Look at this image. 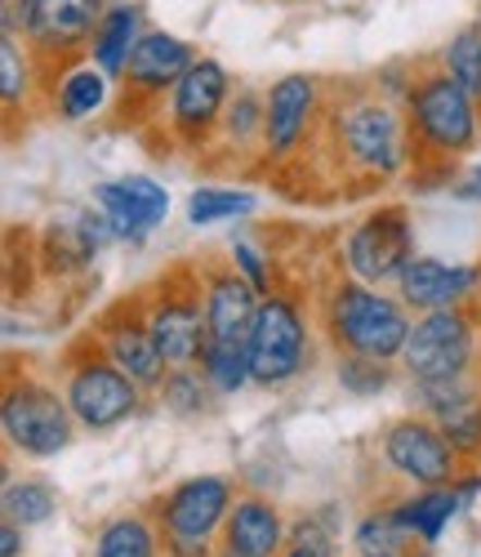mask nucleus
Segmentation results:
<instances>
[{
    "label": "nucleus",
    "mask_w": 481,
    "mask_h": 557,
    "mask_svg": "<svg viewBox=\"0 0 481 557\" xmlns=\"http://www.w3.org/2000/svg\"><path fill=\"white\" fill-rule=\"evenodd\" d=\"M415 317L402 295H383L366 282H340L325 299V335L340 352L374 357V361H402Z\"/></svg>",
    "instance_id": "obj_1"
},
{
    "label": "nucleus",
    "mask_w": 481,
    "mask_h": 557,
    "mask_svg": "<svg viewBox=\"0 0 481 557\" xmlns=\"http://www.w3.org/2000/svg\"><path fill=\"white\" fill-rule=\"evenodd\" d=\"M330 134H334L340 157L374 178L402 174L415 157V134H410L406 108H397L383 95H366V89H357L344 108H330Z\"/></svg>",
    "instance_id": "obj_2"
},
{
    "label": "nucleus",
    "mask_w": 481,
    "mask_h": 557,
    "mask_svg": "<svg viewBox=\"0 0 481 557\" xmlns=\"http://www.w3.org/2000/svg\"><path fill=\"white\" fill-rule=\"evenodd\" d=\"M402 108H406L415 144L446 165L455 157H468L481 144V108L442 63L410 76Z\"/></svg>",
    "instance_id": "obj_3"
},
{
    "label": "nucleus",
    "mask_w": 481,
    "mask_h": 557,
    "mask_svg": "<svg viewBox=\"0 0 481 557\" xmlns=\"http://www.w3.org/2000/svg\"><path fill=\"white\" fill-rule=\"evenodd\" d=\"M108 14V0H10L5 32L23 36V45L40 63H67L89 40Z\"/></svg>",
    "instance_id": "obj_4"
},
{
    "label": "nucleus",
    "mask_w": 481,
    "mask_h": 557,
    "mask_svg": "<svg viewBox=\"0 0 481 557\" xmlns=\"http://www.w3.org/2000/svg\"><path fill=\"white\" fill-rule=\"evenodd\" d=\"M0 429H5V442L18 455L54 459L72 446L81 424H76L63 388L23 375V380H10V388H5V401H0Z\"/></svg>",
    "instance_id": "obj_5"
},
{
    "label": "nucleus",
    "mask_w": 481,
    "mask_h": 557,
    "mask_svg": "<svg viewBox=\"0 0 481 557\" xmlns=\"http://www.w3.org/2000/svg\"><path fill=\"white\" fill-rule=\"evenodd\" d=\"M402 370L410 384H432V380H472L477 370V321L464 308H437V312H419Z\"/></svg>",
    "instance_id": "obj_6"
},
{
    "label": "nucleus",
    "mask_w": 481,
    "mask_h": 557,
    "mask_svg": "<svg viewBox=\"0 0 481 557\" xmlns=\"http://www.w3.org/2000/svg\"><path fill=\"white\" fill-rule=\"evenodd\" d=\"M63 397L85 433H112L143 410V384H134L103 348L67 361Z\"/></svg>",
    "instance_id": "obj_7"
},
{
    "label": "nucleus",
    "mask_w": 481,
    "mask_h": 557,
    "mask_svg": "<svg viewBox=\"0 0 481 557\" xmlns=\"http://www.w3.org/2000/svg\"><path fill=\"white\" fill-rule=\"evenodd\" d=\"M312 357V335L308 317L295 295L272 290L263 295L255 335H250V375L259 388H285L291 380L304 375V366Z\"/></svg>",
    "instance_id": "obj_8"
},
{
    "label": "nucleus",
    "mask_w": 481,
    "mask_h": 557,
    "mask_svg": "<svg viewBox=\"0 0 481 557\" xmlns=\"http://www.w3.org/2000/svg\"><path fill=\"white\" fill-rule=\"evenodd\" d=\"M415 227L402 206H379L366 219H357L344 237V263L353 272V282L366 286H397L402 268L415 259Z\"/></svg>",
    "instance_id": "obj_9"
},
{
    "label": "nucleus",
    "mask_w": 481,
    "mask_h": 557,
    "mask_svg": "<svg viewBox=\"0 0 481 557\" xmlns=\"http://www.w3.org/2000/svg\"><path fill=\"white\" fill-rule=\"evenodd\" d=\"M383 463H388L402 482H410L415 491L446 486L464 469L459 450L451 446L442 424L428 420V414H402V420L388 424V433H383Z\"/></svg>",
    "instance_id": "obj_10"
},
{
    "label": "nucleus",
    "mask_w": 481,
    "mask_h": 557,
    "mask_svg": "<svg viewBox=\"0 0 481 557\" xmlns=\"http://www.w3.org/2000/svg\"><path fill=\"white\" fill-rule=\"evenodd\" d=\"M143 317L152 326L157 348L165 352L170 366H201L210 331H206V290L197 286H174L165 282L148 304H143Z\"/></svg>",
    "instance_id": "obj_11"
},
{
    "label": "nucleus",
    "mask_w": 481,
    "mask_h": 557,
    "mask_svg": "<svg viewBox=\"0 0 481 557\" xmlns=\"http://www.w3.org/2000/svg\"><path fill=\"white\" fill-rule=\"evenodd\" d=\"M321 112H325V99H321L317 76L285 72L281 81H272L268 95H263V152L272 161L295 157Z\"/></svg>",
    "instance_id": "obj_12"
},
{
    "label": "nucleus",
    "mask_w": 481,
    "mask_h": 557,
    "mask_svg": "<svg viewBox=\"0 0 481 557\" xmlns=\"http://www.w3.org/2000/svg\"><path fill=\"white\" fill-rule=\"evenodd\" d=\"M232 99V76L219 59H197L187 76L170 89V125L183 144H201L206 134L219 129Z\"/></svg>",
    "instance_id": "obj_13"
},
{
    "label": "nucleus",
    "mask_w": 481,
    "mask_h": 557,
    "mask_svg": "<svg viewBox=\"0 0 481 557\" xmlns=\"http://www.w3.org/2000/svg\"><path fill=\"white\" fill-rule=\"evenodd\" d=\"M236 491L227 478L219 473H201V478H187L178 482L161 504H157V518L165 535H187V540H214L232 513Z\"/></svg>",
    "instance_id": "obj_14"
},
{
    "label": "nucleus",
    "mask_w": 481,
    "mask_h": 557,
    "mask_svg": "<svg viewBox=\"0 0 481 557\" xmlns=\"http://www.w3.org/2000/svg\"><path fill=\"white\" fill-rule=\"evenodd\" d=\"M201 290H206V331H210L206 348H250L263 295L236 268H210Z\"/></svg>",
    "instance_id": "obj_15"
},
{
    "label": "nucleus",
    "mask_w": 481,
    "mask_h": 557,
    "mask_svg": "<svg viewBox=\"0 0 481 557\" xmlns=\"http://www.w3.org/2000/svg\"><path fill=\"white\" fill-rule=\"evenodd\" d=\"M94 206L103 210V219L112 223L116 242H148V232L165 223L170 214V193L161 183H152L148 174H125V178H108L94 188Z\"/></svg>",
    "instance_id": "obj_16"
},
{
    "label": "nucleus",
    "mask_w": 481,
    "mask_h": 557,
    "mask_svg": "<svg viewBox=\"0 0 481 557\" xmlns=\"http://www.w3.org/2000/svg\"><path fill=\"white\" fill-rule=\"evenodd\" d=\"M477 290H481L477 263H446L437 255H415L397 276V295L415 317L437 308H464L472 304Z\"/></svg>",
    "instance_id": "obj_17"
},
{
    "label": "nucleus",
    "mask_w": 481,
    "mask_h": 557,
    "mask_svg": "<svg viewBox=\"0 0 481 557\" xmlns=\"http://www.w3.org/2000/svg\"><path fill=\"white\" fill-rule=\"evenodd\" d=\"M477 495H481V469H472L468 478L459 473V478L446 482V486H423V491L397 499V504H393V518L415 535L419 548H437L442 535H446V527L464 513V508H468Z\"/></svg>",
    "instance_id": "obj_18"
},
{
    "label": "nucleus",
    "mask_w": 481,
    "mask_h": 557,
    "mask_svg": "<svg viewBox=\"0 0 481 557\" xmlns=\"http://www.w3.org/2000/svg\"><path fill=\"white\" fill-rule=\"evenodd\" d=\"M197 59L201 54L192 50L183 36L161 32V27H148V32H143V40L134 45V54H130L121 81H125L130 95H138V99H161L165 89H174L187 76V67L197 63Z\"/></svg>",
    "instance_id": "obj_19"
},
{
    "label": "nucleus",
    "mask_w": 481,
    "mask_h": 557,
    "mask_svg": "<svg viewBox=\"0 0 481 557\" xmlns=\"http://www.w3.org/2000/svg\"><path fill=\"white\" fill-rule=\"evenodd\" d=\"M99 348L125 370L134 384H143V388H161V380L170 375V361H165V352H161L157 339H152L148 317L134 312V308H130V312L116 308V312L103 317Z\"/></svg>",
    "instance_id": "obj_20"
},
{
    "label": "nucleus",
    "mask_w": 481,
    "mask_h": 557,
    "mask_svg": "<svg viewBox=\"0 0 481 557\" xmlns=\"http://www.w3.org/2000/svg\"><path fill=\"white\" fill-rule=\"evenodd\" d=\"M285 544H291V527H285L281 508L263 495H236L223 522V548L232 557H281Z\"/></svg>",
    "instance_id": "obj_21"
},
{
    "label": "nucleus",
    "mask_w": 481,
    "mask_h": 557,
    "mask_svg": "<svg viewBox=\"0 0 481 557\" xmlns=\"http://www.w3.org/2000/svg\"><path fill=\"white\" fill-rule=\"evenodd\" d=\"M143 32H148L143 27V10L130 5V0H116V5H108L99 32H94V40H89V63L103 67L112 81L125 76V63L134 54V45L143 40Z\"/></svg>",
    "instance_id": "obj_22"
},
{
    "label": "nucleus",
    "mask_w": 481,
    "mask_h": 557,
    "mask_svg": "<svg viewBox=\"0 0 481 557\" xmlns=\"http://www.w3.org/2000/svg\"><path fill=\"white\" fill-rule=\"evenodd\" d=\"M108 85L112 76L103 67H94V63H72L63 72V81L54 85V108L63 121H89V116H99L103 103H108Z\"/></svg>",
    "instance_id": "obj_23"
},
{
    "label": "nucleus",
    "mask_w": 481,
    "mask_h": 557,
    "mask_svg": "<svg viewBox=\"0 0 481 557\" xmlns=\"http://www.w3.org/2000/svg\"><path fill=\"white\" fill-rule=\"evenodd\" d=\"M89 557H161V535H157V527L148 518L121 513V518L99 527Z\"/></svg>",
    "instance_id": "obj_24"
},
{
    "label": "nucleus",
    "mask_w": 481,
    "mask_h": 557,
    "mask_svg": "<svg viewBox=\"0 0 481 557\" xmlns=\"http://www.w3.org/2000/svg\"><path fill=\"white\" fill-rule=\"evenodd\" d=\"M157 397L170 414H178V420H197V414H206L214 401V384L206 380L201 366H170V375L161 380Z\"/></svg>",
    "instance_id": "obj_25"
},
{
    "label": "nucleus",
    "mask_w": 481,
    "mask_h": 557,
    "mask_svg": "<svg viewBox=\"0 0 481 557\" xmlns=\"http://www.w3.org/2000/svg\"><path fill=\"white\" fill-rule=\"evenodd\" d=\"M353 553L357 557H415V535L393 518V508L366 513L353 527Z\"/></svg>",
    "instance_id": "obj_26"
},
{
    "label": "nucleus",
    "mask_w": 481,
    "mask_h": 557,
    "mask_svg": "<svg viewBox=\"0 0 481 557\" xmlns=\"http://www.w3.org/2000/svg\"><path fill=\"white\" fill-rule=\"evenodd\" d=\"M32 76H36V54L27 45H18V36H0V99H5V112L27 108L32 99Z\"/></svg>",
    "instance_id": "obj_27"
},
{
    "label": "nucleus",
    "mask_w": 481,
    "mask_h": 557,
    "mask_svg": "<svg viewBox=\"0 0 481 557\" xmlns=\"http://www.w3.org/2000/svg\"><path fill=\"white\" fill-rule=\"evenodd\" d=\"M259 210V197L246 188H197L187 197V223L210 227V223H227V219H246Z\"/></svg>",
    "instance_id": "obj_28"
},
{
    "label": "nucleus",
    "mask_w": 481,
    "mask_h": 557,
    "mask_svg": "<svg viewBox=\"0 0 481 557\" xmlns=\"http://www.w3.org/2000/svg\"><path fill=\"white\" fill-rule=\"evenodd\" d=\"M59 513V491L40 478H23V482H10L5 486V518L18 522V527H45Z\"/></svg>",
    "instance_id": "obj_29"
},
{
    "label": "nucleus",
    "mask_w": 481,
    "mask_h": 557,
    "mask_svg": "<svg viewBox=\"0 0 481 557\" xmlns=\"http://www.w3.org/2000/svg\"><path fill=\"white\" fill-rule=\"evenodd\" d=\"M219 129L227 134L232 148H255V144H263V95H259V89H250V85L232 89V99H227V112H223Z\"/></svg>",
    "instance_id": "obj_30"
},
{
    "label": "nucleus",
    "mask_w": 481,
    "mask_h": 557,
    "mask_svg": "<svg viewBox=\"0 0 481 557\" xmlns=\"http://www.w3.org/2000/svg\"><path fill=\"white\" fill-rule=\"evenodd\" d=\"M442 67L468 89V95L477 99V108H481V27L477 23L455 32V40L442 50Z\"/></svg>",
    "instance_id": "obj_31"
},
{
    "label": "nucleus",
    "mask_w": 481,
    "mask_h": 557,
    "mask_svg": "<svg viewBox=\"0 0 481 557\" xmlns=\"http://www.w3.org/2000/svg\"><path fill=\"white\" fill-rule=\"evenodd\" d=\"M201 370H206V380L214 384L219 397H236L246 384H255V375H250V348H206Z\"/></svg>",
    "instance_id": "obj_32"
},
{
    "label": "nucleus",
    "mask_w": 481,
    "mask_h": 557,
    "mask_svg": "<svg viewBox=\"0 0 481 557\" xmlns=\"http://www.w3.org/2000/svg\"><path fill=\"white\" fill-rule=\"evenodd\" d=\"M334 375H340V384H344L348 397H379L383 388L393 384V361L340 352V366H334Z\"/></svg>",
    "instance_id": "obj_33"
},
{
    "label": "nucleus",
    "mask_w": 481,
    "mask_h": 557,
    "mask_svg": "<svg viewBox=\"0 0 481 557\" xmlns=\"http://www.w3.org/2000/svg\"><path fill=\"white\" fill-rule=\"evenodd\" d=\"M442 433L451 437V446L459 450L464 463L481 459V393H472L468 401H459L451 414H442Z\"/></svg>",
    "instance_id": "obj_34"
},
{
    "label": "nucleus",
    "mask_w": 481,
    "mask_h": 557,
    "mask_svg": "<svg viewBox=\"0 0 481 557\" xmlns=\"http://www.w3.org/2000/svg\"><path fill=\"white\" fill-rule=\"evenodd\" d=\"M232 268L246 276V282H250L259 295H272V276H268V263H263V250H259V246L232 242Z\"/></svg>",
    "instance_id": "obj_35"
},
{
    "label": "nucleus",
    "mask_w": 481,
    "mask_h": 557,
    "mask_svg": "<svg viewBox=\"0 0 481 557\" xmlns=\"http://www.w3.org/2000/svg\"><path fill=\"white\" fill-rule=\"evenodd\" d=\"M291 544H304V548H317V553L330 557V535H325L317 522H299V527H291Z\"/></svg>",
    "instance_id": "obj_36"
},
{
    "label": "nucleus",
    "mask_w": 481,
    "mask_h": 557,
    "mask_svg": "<svg viewBox=\"0 0 481 557\" xmlns=\"http://www.w3.org/2000/svg\"><path fill=\"white\" fill-rule=\"evenodd\" d=\"M165 557H214L210 540H187V535H165Z\"/></svg>",
    "instance_id": "obj_37"
},
{
    "label": "nucleus",
    "mask_w": 481,
    "mask_h": 557,
    "mask_svg": "<svg viewBox=\"0 0 481 557\" xmlns=\"http://www.w3.org/2000/svg\"><path fill=\"white\" fill-rule=\"evenodd\" d=\"M23 531L27 527L5 518V527H0V557H23Z\"/></svg>",
    "instance_id": "obj_38"
},
{
    "label": "nucleus",
    "mask_w": 481,
    "mask_h": 557,
    "mask_svg": "<svg viewBox=\"0 0 481 557\" xmlns=\"http://www.w3.org/2000/svg\"><path fill=\"white\" fill-rule=\"evenodd\" d=\"M459 197H464V201H481V165L472 170V178H468L464 188H459Z\"/></svg>",
    "instance_id": "obj_39"
},
{
    "label": "nucleus",
    "mask_w": 481,
    "mask_h": 557,
    "mask_svg": "<svg viewBox=\"0 0 481 557\" xmlns=\"http://www.w3.org/2000/svg\"><path fill=\"white\" fill-rule=\"evenodd\" d=\"M281 557H325V553H317V548H304V544H285V553Z\"/></svg>",
    "instance_id": "obj_40"
},
{
    "label": "nucleus",
    "mask_w": 481,
    "mask_h": 557,
    "mask_svg": "<svg viewBox=\"0 0 481 557\" xmlns=\"http://www.w3.org/2000/svg\"><path fill=\"white\" fill-rule=\"evenodd\" d=\"M419 557H437V553H432V548H423V553H419Z\"/></svg>",
    "instance_id": "obj_41"
},
{
    "label": "nucleus",
    "mask_w": 481,
    "mask_h": 557,
    "mask_svg": "<svg viewBox=\"0 0 481 557\" xmlns=\"http://www.w3.org/2000/svg\"><path fill=\"white\" fill-rule=\"evenodd\" d=\"M214 557H232V553H227V548H219V553H214Z\"/></svg>",
    "instance_id": "obj_42"
},
{
    "label": "nucleus",
    "mask_w": 481,
    "mask_h": 557,
    "mask_svg": "<svg viewBox=\"0 0 481 557\" xmlns=\"http://www.w3.org/2000/svg\"><path fill=\"white\" fill-rule=\"evenodd\" d=\"M477 27H481V14H477Z\"/></svg>",
    "instance_id": "obj_43"
}]
</instances>
